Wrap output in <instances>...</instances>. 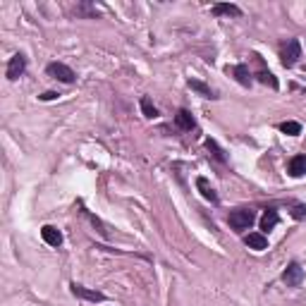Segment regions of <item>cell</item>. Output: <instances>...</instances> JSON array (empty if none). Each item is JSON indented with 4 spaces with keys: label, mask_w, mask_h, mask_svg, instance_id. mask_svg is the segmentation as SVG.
<instances>
[{
    "label": "cell",
    "mask_w": 306,
    "mask_h": 306,
    "mask_svg": "<svg viewBox=\"0 0 306 306\" xmlns=\"http://www.w3.org/2000/svg\"><path fill=\"white\" fill-rule=\"evenodd\" d=\"M175 122H177V127L180 129H194V117H191V113L189 110H177V115H175Z\"/></svg>",
    "instance_id": "cell-11"
},
{
    "label": "cell",
    "mask_w": 306,
    "mask_h": 306,
    "mask_svg": "<svg viewBox=\"0 0 306 306\" xmlns=\"http://www.w3.org/2000/svg\"><path fill=\"white\" fill-rule=\"evenodd\" d=\"M292 215L297 220H304L306 218V206L304 204H294V208H292Z\"/></svg>",
    "instance_id": "cell-19"
},
{
    "label": "cell",
    "mask_w": 306,
    "mask_h": 306,
    "mask_svg": "<svg viewBox=\"0 0 306 306\" xmlns=\"http://www.w3.org/2000/svg\"><path fill=\"white\" fill-rule=\"evenodd\" d=\"M254 220H256V215H254V211H249V208H239V211H232L227 215V223H230V227H234V230H249Z\"/></svg>",
    "instance_id": "cell-1"
},
{
    "label": "cell",
    "mask_w": 306,
    "mask_h": 306,
    "mask_svg": "<svg viewBox=\"0 0 306 306\" xmlns=\"http://www.w3.org/2000/svg\"><path fill=\"white\" fill-rule=\"evenodd\" d=\"M258 79H261V84H268L270 89H277V79L270 72H258Z\"/></svg>",
    "instance_id": "cell-18"
},
{
    "label": "cell",
    "mask_w": 306,
    "mask_h": 306,
    "mask_svg": "<svg viewBox=\"0 0 306 306\" xmlns=\"http://www.w3.org/2000/svg\"><path fill=\"white\" fill-rule=\"evenodd\" d=\"M189 86L194 89V91H199V94L204 96V98H215V94L211 91V86H206L204 81H196V79H189Z\"/></svg>",
    "instance_id": "cell-15"
},
{
    "label": "cell",
    "mask_w": 306,
    "mask_h": 306,
    "mask_svg": "<svg viewBox=\"0 0 306 306\" xmlns=\"http://www.w3.org/2000/svg\"><path fill=\"white\" fill-rule=\"evenodd\" d=\"M206 144H208V148H211V151L215 153V158H218V161H225V156H223V151H220L218 146H215V141H211V139H208Z\"/></svg>",
    "instance_id": "cell-20"
},
{
    "label": "cell",
    "mask_w": 306,
    "mask_h": 306,
    "mask_svg": "<svg viewBox=\"0 0 306 306\" xmlns=\"http://www.w3.org/2000/svg\"><path fill=\"white\" fill-rule=\"evenodd\" d=\"M24 70H27V58H24L22 53H17V55H12V60H10L8 65V79H19L24 74Z\"/></svg>",
    "instance_id": "cell-5"
},
{
    "label": "cell",
    "mask_w": 306,
    "mask_h": 306,
    "mask_svg": "<svg viewBox=\"0 0 306 306\" xmlns=\"http://www.w3.org/2000/svg\"><path fill=\"white\" fill-rule=\"evenodd\" d=\"M48 74H51L53 79L62 81V84H72L74 77H77V74H74L67 65H62V62H51V65H48Z\"/></svg>",
    "instance_id": "cell-3"
},
{
    "label": "cell",
    "mask_w": 306,
    "mask_h": 306,
    "mask_svg": "<svg viewBox=\"0 0 306 306\" xmlns=\"http://www.w3.org/2000/svg\"><path fill=\"white\" fill-rule=\"evenodd\" d=\"M141 110H144V115H146V117H156V115H158V110H156V105H153L151 98H146V96L141 98Z\"/></svg>",
    "instance_id": "cell-17"
},
{
    "label": "cell",
    "mask_w": 306,
    "mask_h": 306,
    "mask_svg": "<svg viewBox=\"0 0 306 306\" xmlns=\"http://www.w3.org/2000/svg\"><path fill=\"white\" fill-rule=\"evenodd\" d=\"M277 211H273V208H268V211H266V215H263L261 218V230H266V232H268V230H273V227L277 225Z\"/></svg>",
    "instance_id": "cell-14"
},
{
    "label": "cell",
    "mask_w": 306,
    "mask_h": 306,
    "mask_svg": "<svg viewBox=\"0 0 306 306\" xmlns=\"http://www.w3.org/2000/svg\"><path fill=\"white\" fill-rule=\"evenodd\" d=\"M247 247L249 249H256V251H263V249H268V239H266V234L261 232H251L247 234Z\"/></svg>",
    "instance_id": "cell-8"
},
{
    "label": "cell",
    "mask_w": 306,
    "mask_h": 306,
    "mask_svg": "<svg viewBox=\"0 0 306 306\" xmlns=\"http://www.w3.org/2000/svg\"><path fill=\"white\" fill-rule=\"evenodd\" d=\"M70 287H72V294H74V297L84 299V301H94V304H98V301H105V294H103V292L89 290V287H84V285H77V282H72Z\"/></svg>",
    "instance_id": "cell-4"
},
{
    "label": "cell",
    "mask_w": 306,
    "mask_h": 306,
    "mask_svg": "<svg viewBox=\"0 0 306 306\" xmlns=\"http://www.w3.org/2000/svg\"><path fill=\"white\" fill-rule=\"evenodd\" d=\"M282 280L287 282V287H299L301 280H304V270H301V266H299V263H290L287 270H285Z\"/></svg>",
    "instance_id": "cell-6"
},
{
    "label": "cell",
    "mask_w": 306,
    "mask_h": 306,
    "mask_svg": "<svg viewBox=\"0 0 306 306\" xmlns=\"http://www.w3.org/2000/svg\"><path fill=\"white\" fill-rule=\"evenodd\" d=\"M282 65L285 67H292V65H297V60L301 58V43H299L297 38H292V41H287L282 48Z\"/></svg>",
    "instance_id": "cell-2"
},
{
    "label": "cell",
    "mask_w": 306,
    "mask_h": 306,
    "mask_svg": "<svg viewBox=\"0 0 306 306\" xmlns=\"http://www.w3.org/2000/svg\"><path fill=\"white\" fill-rule=\"evenodd\" d=\"M196 187L201 189L204 199H208V201H213V204L218 201V194H215V189H213L211 184H208V180H206V177H199V180H196Z\"/></svg>",
    "instance_id": "cell-13"
},
{
    "label": "cell",
    "mask_w": 306,
    "mask_h": 306,
    "mask_svg": "<svg viewBox=\"0 0 306 306\" xmlns=\"http://www.w3.org/2000/svg\"><path fill=\"white\" fill-rule=\"evenodd\" d=\"M213 15L215 17H239L242 15V10L237 8V5H230V3H218V5H213Z\"/></svg>",
    "instance_id": "cell-10"
},
{
    "label": "cell",
    "mask_w": 306,
    "mask_h": 306,
    "mask_svg": "<svg viewBox=\"0 0 306 306\" xmlns=\"http://www.w3.org/2000/svg\"><path fill=\"white\" fill-rule=\"evenodd\" d=\"M41 237H43V242L51 244V247H60V244H62V232L53 225H46L43 230H41Z\"/></svg>",
    "instance_id": "cell-7"
},
{
    "label": "cell",
    "mask_w": 306,
    "mask_h": 306,
    "mask_svg": "<svg viewBox=\"0 0 306 306\" xmlns=\"http://www.w3.org/2000/svg\"><path fill=\"white\" fill-rule=\"evenodd\" d=\"M53 98H58V94H55V91H46V94L41 96V101H53Z\"/></svg>",
    "instance_id": "cell-21"
},
{
    "label": "cell",
    "mask_w": 306,
    "mask_h": 306,
    "mask_svg": "<svg viewBox=\"0 0 306 306\" xmlns=\"http://www.w3.org/2000/svg\"><path fill=\"white\" fill-rule=\"evenodd\" d=\"M227 72H232L234 79L239 81L242 86H251V74H249V67L247 65H234L232 70L227 67Z\"/></svg>",
    "instance_id": "cell-9"
},
{
    "label": "cell",
    "mask_w": 306,
    "mask_h": 306,
    "mask_svg": "<svg viewBox=\"0 0 306 306\" xmlns=\"http://www.w3.org/2000/svg\"><path fill=\"white\" fill-rule=\"evenodd\" d=\"M306 172V156H297L290 161V175L292 177H301Z\"/></svg>",
    "instance_id": "cell-12"
},
{
    "label": "cell",
    "mask_w": 306,
    "mask_h": 306,
    "mask_svg": "<svg viewBox=\"0 0 306 306\" xmlns=\"http://www.w3.org/2000/svg\"><path fill=\"white\" fill-rule=\"evenodd\" d=\"M280 132L290 134V137H297V134H301V124H299V122H292V120H287V122L280 124Z\"/></svg>",
    "instance_id": "cell-16"
}]
</instances>
